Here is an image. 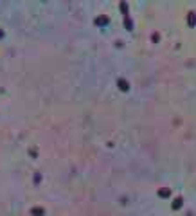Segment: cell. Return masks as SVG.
<instances>
[{"label":"cell","mask_w":196,"mask_h":216,"mask_svg":"<svg viewBox=\"0 0 196 216\" xmlns=\"http://www.w3.org/2000/svg\"><path fill=\"white\" fill-rule=\"evenodd\" d=\"M121 9H122V13H124V24H126V29L131 31V29H133V22H131L130 15H128V6L122 2V4H121Z\"/></svg>","instance_id":"obj_1"},{"label":"cell","mask_w":196,"mask_h":216,"mask_svg":"<svg viewBox=\"0 0 196 216\" xmlns=\"http://www.w3.org/2000/svg\"><path fill=\"white\" fill-rule=\"evenodd\" d=\"M189 24H191V25H194V13H191V15H189Z\"/></svg>","instance_id":"obj_7"},{"label":"cell","mask_w":196,"mask_h":216,"mask_svg":"<svg viewBox=\"0 0 196 216\" xmlns=\"http://www.w3.org/2000/svg\"><path fill=\"white\" fill-rule=\"evenodd\" d=\"M106 24H108V18L106 16H99L96 20V25H106Z\"/></svg>","instance_id":"obj_3"},{"label":"cell","mask_w":196,"mask_h":216,"mask_svg":"<svg viewBox=\"0 0 196 216\" xmlns=\"http://www.w3.org/2000/svg\"><path fill=\"white\" fill-rule=\"evenodd\" d=\"M158 194H160V196H169V191H167V189H160Z\"/></svg>","instance_id":"obj_5"},{"label":"cell","mask_w":196,"mask_h":216,"mask_svg":"<svg viewBox=\"0 0 196 216\" xmlns=\"http://www.w3.org/2000/svg\"><path fill=\"white\" fill-rule=\"evenodd\" d=\"M117 85H119V88H121L122 92H128V90H130V85H128V81H126V79H119V81H117Z\"/></svg>","instance_id":"obj_2"},{"label":"cell","mask_w":196,"mask_h":216,"mask_svg":"<svg viewBox=\"0 0 196 216\" xmlns=\"http://www.w3.org/2000/svg\"><path fill=\"white\" fill-rule=\"evenodd\" d=\"M33 214H38V216H42V214H43V209H33Z\"/></svg>","instance_id":"obj_6"},{"label":"cell","mask_w":196,"mask_h":216,"mask_svg":"<svg viewBox=\"0 0 196 216\" xmlns=\"http://www.w3.org/2000/svg\"><path fill=\"white\" fill-rule=\"evenodd\" d=\"M182 202H183V200H182V198L178 196L176 200H174V202H173V209H180V207H182Z\"/></svg>","instance_id":"obj_4"}]
</instances>
